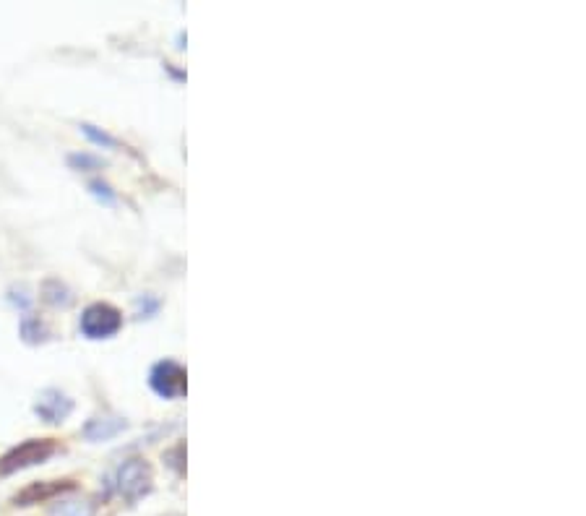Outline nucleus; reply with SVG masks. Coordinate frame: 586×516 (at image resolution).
I'll return each mask as SVG.
<instances>
[{
	"label": "nucleus",
	"mask_w": 586,
	"mask_h": 516,
	"mask_svg": "<svg viewBox=\"0 0 586 516\" xmlns=\"http://www.w3.org/2000/svg\"><path fill=\"white\" fill-rule=\"evenodd\" d=\"M120 430H126V420H120V417H97L92 423L84 428V436L89 441H110L120 433Z\"/></svg>",
	"instance_id": "obj_6"
},
{
	"label": "nucleus",
	"mask_w": 586,
	"mask_h": 516,
	"mask_svg": "<svg viewBox=\"0 0 586 516\" xmlns=\"http://www.w3.org/2000/svg\"><path fill=\"white\" fill-rule=\"evenodd\" d=\"M55 444L50 438H32V441H24L21 446L11 449L6 457L0 459V475H11V472L27 470L34 464H42L53 457Z\"/></svg>",
	"instance_id": "obj_2"
},
{
	"label": "nucleus",
	"mask_w": 586,
	"mask_h": 516,
	"mask_svg": "<svg viewBox=\"0 0 586 516\" xmlns=\"http://www.w3.org/2000/svg\"><path fill=\"white\" fill-rule=\"evenodd\" d=\"M120 324H123V316L115 305L94 303L84 311L79 326L86 339H110L118 334Z\"/></svg>",
	"instance_id": "obj_3"
},
{
	"label": "nucleus",
	"mask_w": 586,
	"mask_h": 516,
	"mask_svg": "<svg viewBox=\"0 0 586 516\" xmlns=\"http://www.w3.org/2000/svg\"><path fill=\"white\" fill-rule=\"evenodd\" d=\"M71 483H42L34 485V488H27L21 496H16V503L19 506H32L37 501H45V498L55 496V493H63V490H71Z\"/></svg>",
	"instance_id": "obj_7"
},
{
	"label": "nucleus",
	"mask_w": 586,
	"mask_h": 516,
	"mask_svg": "<svg viewBox=\"0 0 586 516\" xmlns=\"http://www.w3.org/2000/svg\"><path fill=\"white\" fill-rule=\"evenodd\" d=\"M152 483V467H149L144 459H126L118 470L112 472L110 490L115 496L123 498V501L136 503L141 496H146V493L152 490Z\"/></svg>",
	"instance_id": "obj_1"
},
{
	"label": "nucleus",
	"mask_w": 586,
	"mask_h": 516,
	"mask_svg": "<svg viewBox=\"0 0 586 516\" xmlns=\"http://www.w3.org/2000/svg\"><path fill=\"white\" fill-rule=\"evenodd\" d=\"M81 128H84V133H86V136H89V139L94 141V144L115 146V139H110V136H107V133H99V131H94V126H81Z\"/></svg>",
	"instance_id": "obj_9"
},
{
	"label": "nucleus",
	"mask_w": 586,
	"mask_h": 516,
	"mask_svg": "<svg viewBox=\"0 0 586 516\" xmlns=\"http://www.w3.org/2000/svg\"><path fill=\"white\" fill-rule=\"evenodd\" d=\"M149 384L162 399H180L185 394V368L175 360H162L154 365Z\"/></svg>",
	"instance_id": "obj_4"
},
{
	"label": "nucleus",
	"mask_w": 586,
	"mask_h": 516,
	"mask_svg": "<svg viewBox=\"0 0 586 516\" xmlns=\"http://www.w3.org/2000/svg\"><path fill=\"white\" fill-rule=\"evenodd\" d=\"M94 509L86 501H63L58 503L50 516H92Z\"/></svg>",
	"instance_id": "obj_8"
},
{
	"label": "nucleus",
	"mask_w": 586,
	"mask_h": 516,
	"mask_svg": "<svg viewBox=\"0 0 586 516\" xmlns=\"http://www.w3.org/2000/svg\"><path fill=\"white\" fill-rule=\"evenodd\" d=\"M73 410V402L58 389H47L40 394V402L34 407V412L45 420V423H63Z\"/></svg>",
	"instance_id": "obj_5"
}]
</instances>
